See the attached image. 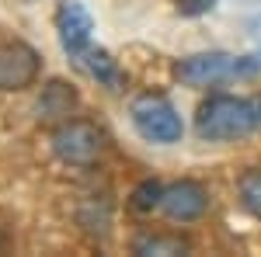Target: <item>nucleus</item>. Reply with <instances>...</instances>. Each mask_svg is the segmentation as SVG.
<instances>
[{"label": "nucleus", "instance_id": "obj_1", "mask_svg": "<svg viewBox=\"0 0 261 257\" xmlns=\"http://www.w3.org/2000/svg\"><path fill=\"white\" fill-rule=\"evenodd\" d=\"M195 132L205 142H233L251 132H258V111L251 98L237 94H213L199 104L195 115Z\"/></svg>", "mask_w": 261, "mask_h": 257}, {"label": "nucleus", "instance_id": "obj_2", "mask_svg": "<svg viewBox=\"0 0 261 257\" xmlns=\"http://www.w3.org/2000/svg\"><path fill=\"white\" fill-rule=\"evenodd\" d=\"M261 70V60H237L230 52H195L174 63V77L185 87H216L223 80L247 77Z\"/></svg>", "mask_w": 261, "mask_h": 257}, {"label": "nucleus", "instance_id": "obj_3", "mask_svg": "<svg viewBox=\"0 0 261 257\" xmlns=\"http://www.w3.org/2000/svg\"><path fill=\"white\" fill-rule=\"evenodd\" d=\"M129 119L146 142H157V146H171L185 136V122H181L178 108L164 94H140L129 104Z\"/></svg>", "mask_w": 261, "mask_h": 257}, {"label": "nucleus", "instance_id": "obj_4", "mask_svg": "<svg viewBox=\"0 0 261 257\" xmlns=\"http://www.w3.org/2000/svg\"><path fill=\"white\" fill-rule=\"evenodd\" d=\"M53 153L70 167H91L105 153V132L87 119H66L53 129Z\"/></svg>", "mask_w": 261, "mask_h": 257}, {"label": "nucleus", "instance_id": "obj_5", "mask_svg": "<svg viewBox=\"0 0 261 257\" xmlns=\"http://www.w3.org/2000/svg\"><path fill=\"white\" fill-rule=\"evenodd\" d=\"M42 73L39 52L28 42H4L0 45V91H28Z\"/></svg>", "mask_w": 261, "mask_h": 257}, {"label": "nucleus", "instance_id": "obj_6", "mask_svg": "<svg viewBox=\"0 0 261 257\" xmlns=\"http://www.w3.org/2000/svg\"><path fill=\"white\" fill-rule=\"evenodd\" d=\"M53 24H56V35H60L63 49H66L70 56H77V52H84V49L91 45L94 18H91V11H87L84 4L63 0L60 7H56V14H53Z\"/></svg>", "mask_w": 261, "mask_h": 257}, {"label": "nucleus", "instance_id": "obj_7", "mask_svg": "<svg viewBox=\"0 0 261 257\" xmlns=\"http://www.w3.org/2000/svg\"><path fill=\"white\" fill-rule=\"evenodd\" d=\"M161 209H164V216L174 219V222H195L209 209V191L199 181H174V184L164 188Z\"/></svg>", "mask_w": 261, "mask_h": 257}, {"label": "nucleus", "instance_id": "obj_8", "mask_svg": "<svg viewBox=\"0 0 261 257\" xmlns=\"http://www.w3.org/2000/svg\"><path fill=\"white\" fill-rule=\"evenodd\" d=\"M81 108V94H77V87L73 83H66V80H49L45 87H42V98L35 104V111H39L42 122H66L73 111Z\"/></svg>", "mask_w": 261, "mask_h": 257}, {"label": "nucleus", "instance_id": "obj_9", "mask_svg": "<svg viewBox=\"0 0 261 257\" xmlns=\"http://www.w3.org/2000/svg\"><path fill=\"white\" fill-rule=\"evenodd\" d=\"M73 60L81 63L84 70L101 83V87H108V91H122V87H125V80H129V77H125V70L119 66V60H112V52H105V49L87 45V49L77 52Z\"/></svg>", "mask_w": 261, "mask_h": 257}, {"label": "nucleus", "instance_id": "obj_10", "mask_svg": "<svg viewBox=\"0 0 261 257\" xmlns=\"http://www.w3.org/2000/svg\"><path fill=\"white\" fill-rule=\"evenodd\" d=\"M188 250V243L181 237H140L136 243H133V254H140V257H171V254H185Z\"/></svg>", "mask_w": 261, "mask_h": 257}, {"label": "nucleus", "instance_id": "obj_11", "mask_svg": "<svg viewBox=\"0 0 261 257\" xmlns=\"http://www.w3.org/2000/svg\"><path fill=\"white\" fill-rule=\"evenodd\" d=\"M237 195H241L244 209H247L254 219H261V167H251V170L241 174V181H237Z\"/></svg>", "mask_w": 261, "mask_h": 257}, {"label": "nucleus", "instance_id": "obj_12", "mask_svg": "<svg viewBox=\"0 0 261 257\" xmlns=\"http://www.w3.org/2000/svg\"><path fill=\"white\" fill-rule=\"evenodd\" d=\"M164 202V184L153 178L140 181L136 188H133V195H129V205L136 209V212H153V209H161Z\"/></svg>", "mask_w": 261, "mask_h": 257}, {"label": "nucleus", "instance_id": "obj_13", "mask_svg": "<svg viewBox=\"0 0 261 257\" xmlns=\"http://www.w3.org/2000/svg\"><path fill=\"white\" fill-rule=\"evenodd\" d=\"M178 4V11L185 14V18H199V14H205V11H213L220 0H174Z\"/></svg>", "mask_w": 261, "mask_h": 257}, {"label": "nucleus", "instance_id": "obj_14", "mask_svg": "<svg viewBox=\"0 0 261 257\" xmlns=\"http://www.w3.org/2000/svg\"><path fill=\"white\" fill-rule=\"evenodd\" d=\"M251 101H254V111H258V129H261V94H254Z\"/></svg>", "mask_w": 261, "mask_h": 257}, {"label": "nucleus", "instance_id": "obj_15", "mask_svg": "<svg viewBox=\"0 0 261 257\" xmlns=\"http://www.w3.org/2000/svg\"><path fill=\"white\" fill-rule=\"evenodd\" d=\"M0 247H4V233H0Z\"/></svg>", "mask_w": 261, "mask_h": 257}]
</instances>
